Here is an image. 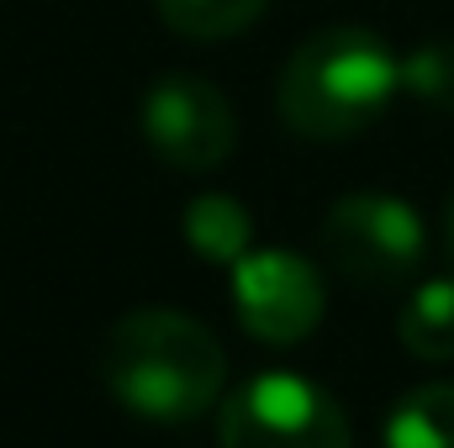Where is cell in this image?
<instances>
[{"instance_id": "obj_1", "label": "cell", "mask_w": 454, "mask_h": 448, "mask_svg": "<svg viewBox=\"0 0 454 448\" xmlns=\"http://www.w3.org/2000/svg\"><path fill=\"white\" fill-rule=\"evenodd\" d=\"M101 385L132 417L185 428L223 401L227 353L207 322L169 306H143L112 322L101 343Z\"/></svg>"}, {"instance_id": "obj_2", "label": "cell", "mask_w": 454, "mask_h": 448, "mask_svg": "<svg viewBox=\"0 0 454 448\" xmlns=\"http://www.w3.org/2000/svg\"><path fill=\"white\" fill-rule=\"evenodd\" d=\"M402 96V58L391 42L359 21L317 27L296 42L275 80V112L307 143L359 137Z\"/></svg>"}, {"instance_id": "obj_3", "label": "cell", "mask_w": 454, "mask_h": 448, "mask_svg": "<svg viewBox=\"0 0 454 448\" xmlns=\"http://www.w3.org/2000/svg\"><path fill=\"white\" fill-rule=\"evenodd\" d=\"M223 448H354L343 406L291 369H264L223 396L217 412Z\"/></svg>"}, {"instance_id": "obj_4", "label": "cell", "mask_w": 454, "mask_h": 448, "mask_svg": "<svg viewBox=\"0 0 454 448\" xmlns=\"http://www.w3.org/2000/svg\"><path fill=\"white\" fill-rule=\"evenodd\" d=\"M423 248H428L423 217L407 201L380 196V190H354L333 201V212L323 217L328 264L348 285H364V290H391L412 280L423 264Z\"/></svg>"}, {"instance_id": "obj_5", "label": "cell", "mask_w": 454, "mask_h": 448, "mask_svg": "<svg viewBox=\"0 0 454 448\" xmlns=\"http://www.w3.org/2000/svg\"><path fill=\"white\" fill-rule=\"evenodd\" d=\"M143 143L180 174H201L232 158L238 116L232 101L201 74H164L143 96Z\"/></svg>"}, {"instance_id": "obj_6", "label": "cell", "mask_w": 454, "mask_h": 448, "mask_svg": "<svg viewBox=\"0 0 454 448\" xmlns=\"http://www.w3.org/2000/svg\"><path fill=\"white\" fill-rule=\"evenodd\" d=\"M232 306H238V322L259 343L291 348L312 337L328 296H323V274L312 259L286 253V248H259V253L248 248L232 264Z\"/></svg>"}, {"instance_id": "obj_7", "label": "cell", "mask_w": 454, "mask_h": 448, "mask_svg": "<svg viewBox=\"0 0 454 448\" xmlns=\"http://www.w3.org/2000/svg\"><path fill=\"white\" fill-rule=\"evenodd\" d=\"M396 337L412 359H428V364H450L454 359V274L439 280H423L402 312H396Z\"/></svg>"}, {"instance_id": "obj_8", "label": "cell", "mask_w": 454, "mask_h": 448, "mask_svg": "<svg viewBox=\"0 0 454 448\" xmlns=\"http://www.w3.org/2000/svg\"><path fill=\"white\" fill-rule=\"evenodd\" d=\"M386 448H454V385L434 380L407 390L386 417Z\"/></svg>"}, {"instance_id": "obj_9", "label": "cell", "mask_w": 454, "mask_h": 448, "mask_svg": "<svg viewBox=\"0 0 454 448\" xmlns=\"http://www.w3.org/2000/svg\"><path fill=\"white\" fill-rule=\"evenodd\" d=\"M185 243L196 248V259H212V264L232 269L254 243V222L232 196H196L185 206Z\"/></svg>"}, {"instance_id": "obj_10", "label": "cell", "mask_w": 454, "mask_h": 448, "mask_svg": "<svg viewBox=\"0 0 454 448\" xmlns=\"http://www.w3.org/2000/svg\"><path fill=\"white\" fill-rule=\"evenodd\" d=\"M153 5H159V21L185 42L238 37L270 11V0H153Z\"/></svg>"}, {"instance_id": "obj_11", "label": "cell", "mask_w": 454, "mask_h": 448, "mask_svg": "<svg viewBox=\"0 0 454 448\" xmlns=\"http://www.w3.org/2000/svg\"><path fill=\"white\" fill-rule=\"evenodd\" d=\"M402 90L434 112H454V42H423L402 58Z\"/></svg>"}, {"instance_id": "obj_12", "label": "cell", "mask_w": 454, "mask_h": 448, "mask_svg": "<svg viewBox=\"0 0 454 448\" xmlns=\"http://www.w3.org/2000/svg\"><path fill=\"white\" fill-rule=\"evenodd\" d=\"M444 253H450V264H454V196H450V206H444Z\"/></svg>"}]
</instances>
